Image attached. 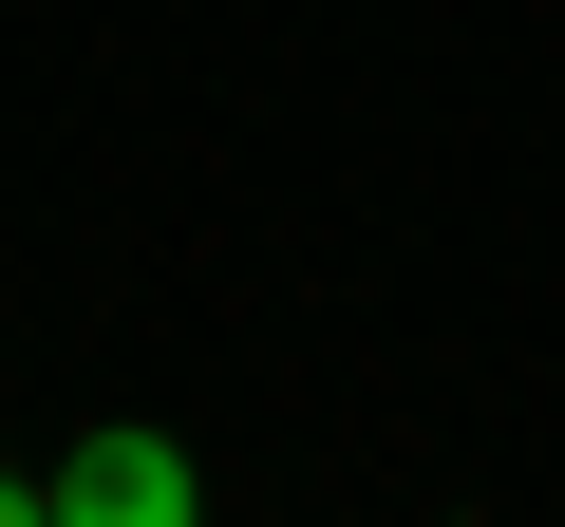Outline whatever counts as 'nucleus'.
<instances>
[{"mask_svg": "<svg viewBox=\"0 0 565 527\" xmlns=\"http://www.w3.org/2000/svg\"><path fill=\"white\" fill-rule=\"evenodd\" d=\"M0 527H57V490H20V471H0Z\"/></svg>", "mask_w": 565, "mask_h": 527, "instance_id": "nucleus-2", "label": "nucleus"}, {"mask_svg": "<svg viewBox=\"0 0 565 527\" xmlns=\"http://www.w3.org/2000/svg\"><path fill=\"white\" fill-rule=\"evenodd\" d=\"M57 527H207V508H189V452H170V433H76Z\"/></svg>", "mask_w": 565, "mask_h": 527, "instance_id": "nucleus-1", "label": "nucleus"}]
</instances>
